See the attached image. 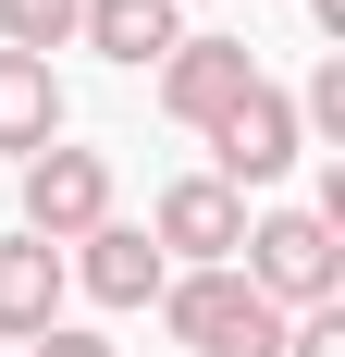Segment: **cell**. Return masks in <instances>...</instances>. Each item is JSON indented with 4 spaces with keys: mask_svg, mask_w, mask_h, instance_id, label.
<instances>
[{
    "mask_svg": "<svg viewBox=\"0 0 345 357\" xmlns=\"http://www.w3.org/2000/svg\"><path fill=\"white\" fill-rule=\"evenodd\" d=\"M25 357H111V345H99V333H37Z\"/></svg>",
    "mask_w": 345,
    "mask_h": 357,
    "instance_id": "5bb4252c",
    "label": "cell"
},
{
    "mask_svg": "<svg viewBox=\"0 0 345 357\" xmlns=\"http://www.w3.org/2000/svg\"><path fill=\"white\" fill-rule=\"evenodd\" d=\"M210 148H222V173H210V185H235V197H247V185H272L284 160H296V99L259 74V86H247L222 123H210Z\"/></svg>",
    "mask_w": 345,
    "mask_h": 357,
    "instance_id": "8992f818",
    "label": "cell"
},
{
    "mask_svg": "<svg viewBox=\"0 0 345 357\" xmlns=\"http://www.w3.org/2000/svg\"><path fill=\"white\" fill-rule=\"evenodd\" d=\"M172 13H185V0H172Z\"/></svg>",
    "mask_w": 345,
    "mask_h": 357,
    "instance_id": "2e32d148",
    "label": "cell"
},
{
    "mask_svg": "<svg viewBox=\"0 0 345 357\" xmlns=\"http://www.w3.org/2000/svg\"><path fill=\"white\" fill-rule=\"evenodd\" d=\"M37 333H62V247L13 234L0 247V345H37Z\"/></svg>",
    "mask_w": 345,
    "mask_h": 357,
    "instance_id": "52a82bcc",
    "label": "cell"
},
{
    "mask_svg": "<svg viewBox=\"0 0 345 357\" xmlns=\"http://www.w3.org/2000/svg\"><path fill=\"white\" fill-rule=\"evenodd\" d=\"M74 284L99 296V308H148V296L172 284V259L148 247L136 222H99V234H87V259H74Z\"/></svg>",
    "mask_w": 345,
    "mask_h": 357,
    "instance_id": "ba28073f",
    "label": "cell"
},
{
    "mask_svg": "<svg viewBox=\"0 0 345 357\" xmlns=\"http://www.w3.org/2000/svg\"><path fill=\"white\" fill-rule=\"evenodd\" d=\"M284 357H345V308H309V321H284Z\"/></svg>",
    "mask_w": 345,
    "mask_h": 357,
    "instance_id": "4fadbf2b",
    "label": "cell"
},
{
    "mask_svg": "<svg viewBox=\"0 0 345 357\" xmlns=\"http://www.w3.org/2000/svg\"><path fill=\"white\" fill-rule=\"evenodd\" d=\"M247 284L272 296V308H333V284H345V247H333V222H309V210H272V222H247Z\"/></svg>",
    "mask_w": 345,
    "mask_h": 357,
    "instance_id": "7a4b0ae2",
    "label": "cell"
},
{
    "mask_svg": "<svg viewBox=\"0 0 345 357\" xmlns=\"http://www.w3.org/2000/svg\"><path fill=\"white\" fill-rule=\"evenodd\" d=\"M247 86H259V50H247V37H172V50H161V111L198 123V136L247 99Z\"/></svg>",
    "mask_w": 345,
    "mask_h": 357,
    "instance_id": "5b68a950",
    "label": "cell"
},
{
    "mask_svg": "<svg viewBox=\"0 0 345 357\" xmlns=\"http://www.w3.org/2000/svg\"><path fill=\"white\" fill-rule=\"evenodd\" d=\"M309 13H321V37H345V0H309Z\"/></svg>",
    "mask_w": 345,
    "mask_h": 357,
    "instance_id": "9a60e30c",
    "label": "cell"
},
{
    "mask_svg": "<svg viewBox=\"0 0 345 357\" xmlns=\"http://www.w3.org/2000/svg\"><path fill=\"white\" fill-rule=\"evenodd\" d=\"M74 13H87V0H0V50H25V62H50V50L74 37Z\"/></svg>",
    "mask_w": 345,
    "mask_h": 357,
    "instance_id": "8fae6325",
    "label": "cell"
},
{
    "mask_svg": "<svg viewBox=\"0 0 345 357\" xmlns=\"http://www.w3.org/2000/svg\"><path fill=\"white\" fill-rule=\"evenodd\" d=\"M74 37H87V50H99V62H124V74H148L172 50V0H87V13H74Z\"/></svg>",
    "mask_w": 345,
    "mask_h": 357,
    "instance_id": "9c48e42d",
    "label": "cell"
},
{
    "mask_svg": "<svg viewBox=\"0 0 345 357\" xmlns=\"http://www.w3.org/2000/svg\"><path fill=\"white\" fill-rule=\"evenodd\" d=\"M0 148H62V74L25 62V50H0Z\"/></svg>",
    "mask_w": 345,
    "mask_h": 357,
    "instance_id": "30bf717a",
    "label": "cell"
},
{
    "mask_svg": "<svg viewBox=\"0 0 345 357\" xmlns=\"http://www.w3.org/2000/svg\"><path fill=\"white\" fill-rule=\"evenodd\" d=\"M111 222V160L99 148H37L25 160V234L37 247H87Z\"/></svg>",
    "mask_w": 345,
    "mask_h": 357,
    "instance_id": "3957f363",
    "label": "cell"
},
{
    "mask_svg": "<svg viewBox=\"0 0 345 357\" xmlns=\"http://www.w3.org/2000/svg\"><path fill=\"white\" fill-rule=\"evenodd\" d=\"M296 136H333V148H345V50L309 74V99H296Z\"/></svg>",
    "mask_w": 345,
    "mask_h": 357,
    "instance_id": "7c38bea8",
    "label": "cell"
},
{
    "mask_svg": "<svg viewBox=\"0 0 345 357\" xmlns=\"http://www.w3.org/2000/svg\"><path fill=\"white\" fill-rule=\"evenodd\" d=\"M148 247H161V259H185V271H235V247H247V197H235V185H210V173L161 185Z\"/></svg>",
    "mask_w": 345,
    "mask_h": 357,
    "instance_id": "277c9868",
    "label": "cell"
},
{
    "mask_svg": "<svg viewBox=\"0 0 345 357\" xmlns=\"http://www.w3.org/2000/svg\"><path fill=\"white\" fill-rule=\"evenodd\" d=\"M161 333L185 357H284V308L247 271H185V284H161Z\"/></svg>",
    "mask_w": 345,
    "mask_h": 357,
    "instance_id": "6da1fadb",
    "label": "cell"
}]
</instances>
